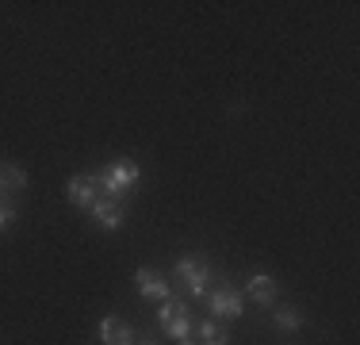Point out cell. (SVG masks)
<instances>
[{"label":"cell","instance_id":"cell-1","mask_svg":"<svg viewBox=\"0 0 360 345\" xmlns=\"http://www.w3.org/2000/svg\"><path fill=\"white\" fill-rule=\"evenodd\" d=\"M139 177H142V169H139V161H134V158L108 161V165L96 172L100 196H108V200H127V192L139 184Z\"/></svg>","mask_w":360,"mask_h":345},{"label":"cell","instance_id":"cell-2","mask_svg":"<svg viewBox=\"0 0 360 345\" xmlns=\"http://www.w3.org/2000/svg\"><path fill=\"white\" fill-rule=\"evenodd\" d=\"M173 280H176L192 299H207L211 280H215V269H211L203 257H180V261L173 265Z\"/></svg>","mask_w":360,"mask_h":345},{"label":"cell","instance_id":"cell-3","mask_svg":"<svg viewBox=\"0 0 360 345\" xmlns=\"http://www.w3.org/2000/svg\"><path fill=\"white\" fill-rule=\"evenodd\" d=\"M158 322H161V330H165L173 341H180V345L192 341V330H195V322H192V307H188L180 296L161 299V307H158Z\"/></svg>","mask_w":360,"mask_h":345},{"label":"cell","instance_id":"cell-4","mask_svg":"<svg viewBox=\"0 0 360 345\" xmlns=\"http://www.w3.org/2000/svg\"><path fill=\"white\" fill-rule=\"evenodd\" d=\"M207 307H211V315H215V322H234V318L245 315V299L234 284H222V288L207 291Z\"/></svg>","mask_w":360,"mask_h":345},{"label":"cell","instance_id":"cell-5","mask_svg":"<svg viewBox=\"0 0 360 345\" xmlns=\"http://www.w3.org/2000/svg\"><path fill=\"white\" fill-rule=\"evenodd\" d=\"M65 196L77 211H92V203L100 200V184H96V172H77L65 184Z\"/></svg>","mask_w":360,"mask_h":345},{"label":"cell","instance_id":"cell-6","mask_svg":"<svg viewBox=\"0 0 360 345\" xmlns=\"http://www.w3.org/2000/svg\"><path fill=\"white\" fill-rule=\"evenodd\" d=\"M134 288H139L142 299H158V303L173 296V284H169L158 269H150V265H142V269L134 272Z\"/></svg>","mask_w":360,"mask_h":345},{"label":"cell","instance_id":"cell-7","mask_svg":"<svg viewBox=\"0 0 360 345\" xmlns=\"http://www.w3.org/2000/svg\"><path fill=\"white\" fill-rule=\"evenodd\" d=\"M92 222H96L100 230H119L127 222V203L123 200H108V196H100L96 203H92Z\"/></svg>","mask_w":360,"mask_h":345},{"label":"cell","instance_id":"cell-8","mask_svg":"<svg viewBox=\"0 0 360 345\" xmlns=\"http://www.w3.org/2000/svg\"><path fill=\"white\" fill-rule=\"evenodd\" d=\"M245 291H250V299L257 307H276V299H280V284H276V276H269V272H253L250 280H245Z\"/></svg>","mask_w":360,"mask_h":345},{"label":"cell","instance_id":"cell-9","mask_svg":"<svg viewBox=\"0 0 360 345\" xmlns=\"http://www.w3.org/2000/svg\"><path fill=\"white\" fill-rule=\"evenodd\" d=\"M96 338H100V345H134V330L119 315H104Z\"/></svg>","mask_w":360,"mask_h":345},{"label":"cell","instance_id":"cell-10","mask_svg":"<svg viewBox=\"0 0 360 345\" xmlns=\"http://www.w3.org/2000/svg\"><path fill=\"white\" fill-rule=\"evenodd\" d=\"M272 326L284 330V334H295V330H303V326H307V315L299 307L284 303V307H276V315H272Z\"/></svg>","mask_w":360,"mask_h":345},{"label":"cell","instance_id":"cell-11","mask_svg":"<svg viewBox=\"0 0 360 345\" xmlns=\"http://www.w3.org/2000/svg\"><path fill=\"white\" fill-rule=\"evenodd\" d=\"M195 338H200V345H230V330H226V322L203 318V322L195 326Z\"/></svg>","mask_w":360,"mask_h":345},{"label":"cell","instance_id":"cell-12","mask_svg":"<svg viewBox=\"0 0 360 345\" xmlns=\"http://www.w3.org/2000/svg\"><path fill=\"white\" fill-rule=\"evenodd\" d=\"M0 184H4V192H23L27 188V172L15 161H0Z\"/></svg>","mask_w":360,"mask_h":345},{"label":"cell","instance_id":"cell-13","mask_svg":"<svg viewBox=\"0 0 360 345\" xmlns=\"http://www.w3.org/2000/svg\"><path fill=\"white\" fill-rule=\"evenodd\" d=\"M15 222V203L12 200H0V230H8Z\"/></svg>","mask_w":360,"mask_h":345},{"label":"cell","instance_id":"cell-14","mask_svg":"<svg viewBox=\"0 0 360 345\" xmlns=\"http://www.w3.org/2000/svg\"><path fill=\"white\" fill-rule=\"evenodd\" d=\"M134 345H153V341H134Z\"/></svg>","mask_w":360,"mask_h":345},{"label":"cell","instance_id":"cell-15","mask_svg":"<svg viewBox=\"0 0 360 345\" xmlns=\"http://www.w3.org/2000/svg\"><path fill=\"white\" fill-rule=\"evenodd\" d=\"M0 192H4V184H0Z\"/></svg>","mask_w":360,"mask_h":345},{"label":"cell","instance_id":"cell-16","mask_svg":"<svg viewBox=\"0 0 360 345\" xmlns=\"http://www.w3.org/2000/svg\"><path fill=\"white\" fill-rule=\"evenodd\" d=\"M184 345H192V341H184Z\"/></svg>","mask_w":360,"mask_h":345}]
</instances>
